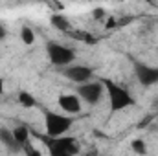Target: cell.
<instances>
[{"instance_id": "6da1fadb", "label": "cell", "mask_w": 158, "mask_h": 156, "mask_svg": "<svg viewBox=\"0 0 158 156\" xmlns=\"http://www.w3.org/2000/svg\"><path fill=\"white\" fill-rule=\"evenodd\" d=\"M103 84H105V92L109 96L110 112H119V110L134 105V97L131 96V92L125 86H121L114 81H109V79H103Z\"/></svg>"}, {"instance_id": "7a4b0ae2", "label": "cell", "mask_w": 158, "mask_h": 156, "mask_svg": "<svg viewBox=\"0 0 158 156\" xmlns=\"http://www.w3.org/2000/svg\"><path fill=\"white\" fill-rule=\"evenodd\" d=\"M74 125V117L70 114H59L52 110H44V127L48 136H64Z\"/></svg>"}, {"instance_id": "3957f363", "label": "cell", "mask_w": 158, "mask_h": 156, "mask_svg": "<svg viewBox=\"0 0 158 156\" xmlns=\"http://www.w3.org/2000/svg\"><path fill=\"white\" fill-rule=\"evenodd\" d=\"M44 140V143H46V147H48V151H50V154L53 156H70V154H77L79 149L77 145H76V138H70V136H48L46 134V138H42Z\"/></svg>"}, {"instance_id": "277c9868", "label": "cell", "mask_w": 158, "mask_h": 156, "mask_svg": "<svg viewBox=\"0 0 158 156\" xmlns=\"http://www.w3.org/2000/svg\"><path fill=\"white\" fill-rule=\"evenodd\" d=\"M103 94H105L103 81H85L79 83L77 86V96L81 97V101L88 105H98L103 99Z\"/></svg>"}, {"instance_id": "5b68a950", "label": "cell", "mask_w": 158, "mask_h": 156, "mask_svg": "<svg viewBox=\"0 0 158 156\" xmlns=\"http://www.w3.org/2000/svg\"><path fill=\"white\" fill-rule=\"evenodd\" d=\"M46 51H48V59L52 64L55 66H68L74 63L76 59V51L64 44H57V42H50L46 46Z\"/></svg>"}, {"instance_id": "8992f818", "label": "cell", "mask_w": 158, "mask_h": 156, "mask_svg": "<svg viewBox=\"0 0 158 156\" xmlns=\"http://www.w3.org/2000/svg\"><path fill=\"white\" fill-rule=\"evenodd\" d=\"M63 74H64V77H68L74 83H85V81L92 79L94 70L90 66H85V64H68V66H64Z\"/></svg>"}, {"instance_id": "52a82bcc", "label": "cell", "mask_w": 158, "mask_h": 156, "mask_svg": "<svg viewBox=\"0 0 158 156\" xmlns=\"http://www.w3.org/2000/svg\"><path fill=\"white\" fill-rule=\"evenodd\" d=\"M134 74L143 86H153L158 83V68L147 66L143 63H134Z\"/></svg>"}, {"instance_id": "ba28073f", "label": "cell", "mask_w": 158, "mask_h": 156, "mask_svg": "<svg viewBox=\"0 0 158 156\" xmlns=\"http://www.w3.org/2000/svg\"><path fill=\"white\" fill-rule=\"evenodd\" d=\"M81 97L77 94H61L57 97V105L64 114H77L81 112Z\"/></svg>"}, {"instance_id": "9c48e42d", "label": "cell", "mask_w": 158, "mask_h": 156, "mask_svg": "<svg viewBox=\"0 0 158 156\" xmlns=\"http://www.w3.org/2000/svg\"><path fill=\"white\" fill-rule=\"evenodd\" d=\"M0 143H4L7 149H11V151H22V147L15 142V138H13V130H9V129H6V127H0Z\"/></svg>"}, {"instance_id": "30bf717a", "label": "cell", "mask_w": 158, "mask_h": 156, "mask_svg": "<svg viewBox=\"0 0 158 156\" xmlns=\"http://www.w3.org/2000/svg\"><path fill=\"white\" fill-rule=\"evenodd\" d=\"M50 24H52L55 30H59V31H68V30H70V20H68L64 15H61V13L52 15Z\"/></svg>"}, {"instance_id": "8fae6325", "label": "cell", "mask_w": 158, "mask_h": 156, "mask_svg": "<svg viewBox=\"0 0 158 156\" xmlns=\"http://www.w3.org/2000/svg\"><path fill=\"white\" fill-rule=\"evenodd\" d=\"M13 138H15V142L22 147V145H26L28 142H30V130H28V127H24V125H17L15 129H13Z\"/></svg>"}, {"instance_id": "7c38bea8", "label": "cell", "mask_w": 158, "mask_h": 156, "mask_svg": "<svg viewBox=\"0 0 158 156\" xmlns=\"http://www.w3.org/2000/svg\"><path fill=\"white\" fill-rule=\"evenodd\" d=\"M19 103H20L22 107H26V109L37 107V99H35L30 92H26V90H20V92H19Z\"/></svg>"}, {"instance_id": "4fadbf2b", "label": "cell", "mask_w": 158, "mask_h": 156, "mask_svg": "<svg viewBox=\"0 0 158 156\" xmlns=\"http://www.w3.org/2000/svg\"><path fill=\"white\" fill-rule=\"evenodd\" d=\"M20 40L26 44V46H31L35 42V31L30 28V26H22L20 30Z\"/></svg>"}, {"instance_id": "5bb4252c", "label": "cell", "mask_w": 158, "mask_h": 156, "mask_svg": "<svg viewBox=\"0 0 158 156\" xmlns=\"http://www.w3.org/2000/svg\"><path fill=\"white\" fill-rule=\"evenodd\" d=\"M131 149L138 154H145L147 153V147H145V142L143 140H132L131 142Z\"/></svg>"}, {"instance_id": "9a60e30c", "label": "cell", "mask_w": 158, "mask_h": 156, "mask_svg": "<svg viewBox=\"0 0 158 156\" xmlns=\"http://www.w3.org/2000/svg\"><path fill=\"white\" fill-rule=\"evenodd\" d=\"M151 121H153V114H147V116H145L142 121H140V123H138V129H145Z\"/></svg>"}, {"instance_id": "2e32d148", "label": "cell", "mask_w": 158, "mask_h": 156, "mask_svg": "<svg viewBox=\"0 0 158 156\" xmlns=\"http://www.w3.org/2000/svg\"><path fill=\"white\" fill-rule=\"evenodd\" d=\"M103 17H105V11H103L101 7L94 9V18H103Z\"/></svg>"}, {"instance_id": "e0dca14e", "label": "cell", "mask_w": 158, "mask_h": 156, "mask_svg": "<svg viewBox=\"0 0 158 156\" xmlns=\"http://www.w3.org/2000/svg\"><path fill=\"white\" fill-rule=\"evenodd\" d=\"M6 35H7V30L4 28V24H0V40L6 39Z\"/></svg>"}, {"instance_id": "ac0fdd59", "label": "cell", "mask_w": 158, "mask_h": 156, "mask_svg": "<svg viewBox=\"0 0 158 156\" xmlns=\"http://www.w3.org/2000/svg\"><path fill=\"white\" fill-rule=\"evenodd\" d=\"M114 26H116V20L114 18H109L107 20V28H114Z\"/></svg>"}, {"instance_id": "d6986e66", "label": "cell", "mask_w": 158, "mask_h": 156, "mask_svg": "<svg viewBox=\"0 0 158 156\" xmlns=\"http://www.w3.org/2000/svg\"><path fill=\"white\" fill-rule=\"evenodd\" d=\"M4 94V79L0 77V96Z\"/></svg>"}, {"instance_id": "ffe728a7", "label": "cell", "mask_w": 158, "mask_h": 156, "mask_svg": "<svg viewBox=\"0 0 158 156\" xmlns=\"http://www.w3.org/2000/svg\"><path fill=\"white\" fill-rule=\"evenodd\" d=\"M140 2H145V0H140Z\"/></svg>"}, {"instance_id": "44dd1931", "label": "cell", "mask_w": 158, "mask_h": 156, "mask_svg": "<svg viewBox=\"0 0 158 156\" xmlns=\"http://www.w3.org/2000/svg\"><path fill=\"white\" fill-rule=\"evenodd\" d=\"M156 53H158V50H156Z\"/></svg>"}]
</instances>
